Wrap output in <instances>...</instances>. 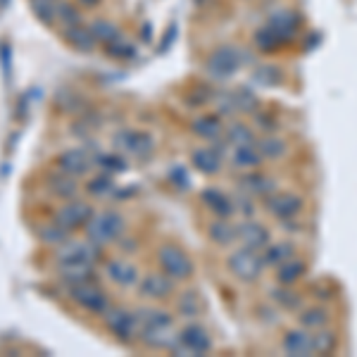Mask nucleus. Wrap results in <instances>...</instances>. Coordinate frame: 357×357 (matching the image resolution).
Returning <instances> with one entry per match:
<instances>
[{"mask_svg": "<svg viewBox=\"0 0 357 357\" xmlns=\"http://www.w3.org/2000/svg\"><path fill=\"white\" fill-rule=\"evenodd\" d=\"M224 141H227L231 148L248 146V143H255V134L250 131V126L236 122V124H231V126H227V129H224Z\"/></svg>", "mask_w": 357, "mask_h": 357, "instance_id": "29", "label": "nucleus"}, {"mask_svg": "<svg viewBox=\"0 0 357 357\" xmlns=\"http://www.w3.org/2000/svg\"><path fill=\"white\" fill-rule=\"evenodd\" d=\"M255 45L262 50V53H274V50L281 45V38L276 36L269 26H264V29H260V31L255 33Z\"/></svg>", "mask_w": 357, "mask_h": 357, "instance_id": "38", "label": "nucleus"}, {"mask_svg": "<svg viewBox=\"0 0 357 357\" xmlns=\"http://www.w3.org/2000/svg\"><path fill=\"white\" fill-rule=\"evenodd\" d=\"M55 22L67 26L82 24V15L77 13V8H72L69 3H55Z\"/></svg>", "mask_w": 357, "mask_h": 357, "instance_id": "36", "label": "nucleus"}, {"mask_svg": "<svg viewBox=\"0 0 357 357\" xmlns=\"http://www.w3.org/2000/svg\"><path fill=\"white\" fill-rule=\"evenodd\" d=\"M191 129H193V134L198 138H203V141H217V138L224 134V124L217 114H203V117L195 119Z\"/></svg>", "mask_w": 357, "mask_h": 357, "instance_id": "24", "label": "nucleus"}, {"mask_svg": "<svg viewBox=\"0 0 357 357\" xmlns=\"http://www.w3.org/2000/svg\"><path fill=\"white\" fill-rule=\"evenodd\" d=\"M207 234H210V238L215 241L217 245H231L234 241H238V231H236V227L229 222V217H220L217 222H212Z\"/></svg>", "mask_w": 357, "mask_h": 357, "instance_id": "27", "label": "nucleus"}, {"mask_svg": "<svg viewBox=\"0 0 357 357\" xmlns=\"http://www.w3.org/2000/svg\"><path fill=\"white\" fill-rule=\"evenodd\" d=\"M69 296L72 301L84 307L86 312H93V314H105V310L110 307V298L107 293L100 289L93 281H82V284H74L69 289Z\"/></svg>", "mask_w": 357, "mask_h": 357, "instance_id": "4", "label": "nucleus"}, {"mask_svg": "<svg viewBox=\"0 0 357 357\" xmlns=\"http://www.w3.org/2000/svg\"><path fill=\"white\" fill-rule=\"evenodd\" d=\"M105 324L119 341H134V336L141 333V321L138 314L129 312L124 307H107L105 310Z\"/></svg>", "mask_w": 357, "mask_h": 357, "instance_id": "5", "label": "nucleus"}, {"mask_svg": "<svg viewBox=\"0 0 357 357\" xmlns=\"http://www.w3.org/2000/svg\"><path fill=\"white\" fill-rule=\"evenodd\" d=\"M272 298L276 305H281L284 310H298L301 307V298L291 291V286H281V289L272 291Z\"/></svg>", "mask_w": 357, "mask_h": 357, "instance_id": "39", "label": "nucleus"}, {"mask_svg": "<svg viewBox=\"0 0 357 357\" xmlns=\"http://www.w3.org/2000/svg\"><path fill=\"white\" fill-rule=\"evenodd\" d=\"M234 100H236V110L238 112H255V107H257V96L252 93L250 89H245V86L234 91Z\"/></svg>", "mask_w": 357, "mask_h": 357, "instance_id": "37", "label": "nucleus"}, {"mask_svg": "<svg viewBox=\"0 0 357 357\" xmlns=\"http://www.w3.org/2000/svg\"><path fill=\"white\" fill-rule=\"evenodd\" d=\"M257 151L262 153V158H269V160H276L286 153V143L276 136H264L260 143H257Z\"/></svg>", "mask_w": 357, "mask_h": 357, "instance_id": "34", "label": "nucleus"}, {"mask_svg": "<svg viewBox=\"0 0 357 357\" xmlns=\"http://www.w3.org/2000/svg\"><path fill=\"white\" fill-rule=\"evenodd\" d=\"M107 55L114 57V60H131V57L136 55V48H134V43H129L122 33H119L114 41L107 43Z\"/></svg>", "mask_w": 357, "mask_h": 357, "instance_id": "33", "label": "nucleus"}, {"mask_svg": "<svg viewBox=\"0 0 357 357\" xmlns=\"http://www.w3.org/2000/svg\"><path fill=\"white\" fill-rule=\"evenodd\" d=\"M191 162H193L195 169L203 172V174H207V176L217 174V172L222 169V165H224L220 143H217V146H203V148H195L193 155H191Z\"/></svg>", "mask_w": 357, "mask_h": 357, "instance_id": "15", "label": "nucleus"}, {"mask_svg": "<svg viewBox=\"0 0 357 357\" xmlns=\"http://www.w3.org/2000/svg\"><path fill=\"white\" fill-rule=\"evenodd\" d=\"M200 198H203L207 210L217 217H231L234 210H236L234 198L231 195H227L224 191H220V188H205V191L200 193Z\"/></svg>", "mask_w": 357, "mask_h": 357, "instance_id": "18", "label": "nucleus"}, {"mask_svg": "<svg viewBox=\"0 0 357 357\" xmlns=\"http://www.w3.org/2000/svg\"><path fill=\"white\" fill-rule=\"evenodd\" d=\"M93 160L89 158V153L82 151V148H72V151H65L57 158V169L65 172L69 176H82L91 169Z\"/></svg>", "mask_w": 357, "mask_h": 357, "instance_id": "17", "label": "nucleus"}, {"mask_svg": "<svg viewBox=\"0 0 357 357\" xmlns=\"http://www.w3.org/2000/svg\"><path fill=\"white\" fill-rule=\"evenodd\" d=\"M122 231H124V217L114 210L96 212V215L91 217V222L86 224V236H89V241H93L98 245L114 243V241L122 236Z\"/></svg>", "mask_w": 357, "mask_h": 357, "instance_id": "1", "label": "nucleus"}, {"mask_svg": "<svg viewBox=\"0 0 357 357\" xmlns=\"http://www.w3.org/2000/svg\"><path fill=\"white\" fill-rule=\"evenodd\" d=\"M31 10L43 24H53L55 22V3L53 0H31Z\"/></svg>", "mask_w": 357, "mask_h": 357, "instance_id": "41", "label": "nucleus"}, {"mask_svg": "<svg viewBox=\"0 0 357 357\" xmlns=\"http://www.w3.org/2000/svg\"><path fill=\"white\" fill-rule=\"evenodd\" d=\"M267 26L281 38V43H289V41H293V38L298 36V29H301V17L293 13V10H276V13L269 17Z\"/></svg>", "mask_w": 357, "mask_h": 357, "instance_id": "13", "label": "nucleus"}, {"mask_svg": "<svg viewBox=\"0 0 357 357\" xmlns=\"http://www.w3.org/2000/svg\"><path fill=\"white\" fill-rule=\"evenodd\" d=\"M293 255H296V245L291 241H272L262 250V262L264 267H279L281 262H286Z\"/></svg>", "mask_w": 357, "mask_h": 357, "instance_id": "23", "label": "nucleus"}, {"mask_svg": "<svg viewBox=\"0 0 357 357\" xmlns=\"http://www.w3.org/2000/svg\"><path fill=\"white\" fill-rule=\"evenodd\" d=\"M79 3L86 5V8H96V5L100 3V0H79Z\"/></svg>", "mask_w": 357, "mask_h": 357, "instance_id": "48", "label": "nucleus"}, {"mask_svg": "<svg viewBox=\"0 0 357 357\" xmlns=\"http://www.w3.org/2000/svg\"><path fill=\"white\" fill-rule=\"evenodd\" d=\"M305 274H307V264L296 255L276 267V281H279V286H296Z\"/></svg>", "mask_w": 357, "mask_h": 357, "instance_id": "21", "label": "nucleus"}, {"mask_svg": "<svg viewBox=\"0 0 357 357\" xmlns=\"http://www.w3.org/2000/svg\"><path fill=\"white\" fill-rule=\"evenodd\" d=\"M143 38H146V41H148V38H151V26L143 29Z\"/></svg>", "mask_w": 357, "mask_h": 357, "instance_id": "49", "label": "nucleus"}, {"mask_svg": "<svg viewBox=\"0 0 357 357\" xmlns=\"http://www.w3.org/2000/svg\"><path fill=\"white\" fill-rule=\"evenodd\" d=\"M48 188L53 191V195H57V198H67V200H72L74 195L79 193V186H77V181H74V176L65 174V172L50 176Z\"/></svg>", "mask_w": 357, "mask_h": 357, "instance_id": "28", "label": "nucleus"}, {"mask_svg": "<svg viewBox=\"0 0 357 357\" xmlns=\"http://www.w3.org/2000/svg\"><path fill=\"white\" fill-rule=\"evenodd\" d=\"M236 231H238V241L241 245L245 248H252V250L262 252L264 248H267L269 243H272V236H269V229L262 227L260 222H255L250 217V220H243L236 227Z\"/></svg>", "mask_w": 357, "mask_h": 357, "instance_id": "11", "label": "nucleus"}, {"mask_svg": "<svg viewBox=\"0 0 357 357\" xmlns=\"http://www.w3.org/2000/svg\"><path fill=\"white\" fill-rule=\"evenodd\" d=\"M0 5H5V0H0Z\"/></svg>", "mask_w": 357, "mask_h": 357, "instance_id": "50", "label": "nucleus"}, {"mask_svg": "<svg viewBox=\"0 0 357 357\" xmlns=\"http://www.w3.org/2000/svg\"><path fill=\"white\" fill-rule=\"evenodd\" d=\"M281 348H284L286 355L293 357H310L314 355V343H312V333L310 329H291L281 341Z\"/></svg>", "mask_w": 357, "mask_h": 357, "instance_id": "14", "label": "nucleus"}, {"mask_svg": "<svg viewBox=\"0 0 357 357\" xmlns=\"http://www.w3.org/2000/svg\"><path fill=\"white\" fill-rule=\"evenodd\" d=\"M241 62H243V55L238 53L231 45H222L215 53L207 57V74H212L215 79H229L238 72Z\"/></svg>", "mask_w": 357, "mask_h": 357, "instance_id": "6", "label": "nucleus"}, {"mask_svg": "<svg viewBox=\"0 0 357 357\" xmlns=\"http://www.w3.org/2000/svg\"><path fill=\"white\" fill-rule=\"evenodd\" d=\"M227 267L236 279L243 281V284H252V281L260 279L264 262H262V252L252 250V248L241 245L238 250H234L227 260Z\"/></svg>", "mask_w": 357, "mask_h": 357, "instance_id": "2", "label": "nucleus"}, {"mask_svg": "<svg viewBox=\"0 0 357 357\" xmlns=\"http://www.w3.org/2000/svg\"><path fill=\"white\" fill-rule=\"evenodd\" d=\"M312 343H314V355H331L338 348V336L331 329H317L312 333Z\"/></svg>", "mask_w": 357, "mask_h": 357, "instance_id": "30", "label": "nucleus"}, {"mask_svg": "<svg viewBox=\"0 0 357 357\" xmlns=\"http://www.w3.org/2000/svg\"><path fill=\"white\" fill-rule=\"evenodd\" d=\"M172 350H174V353H186V355H203L212 350V338L205 326L188 324L186 329L178 333L176 345Z\"/></svg>", "mask_w": 357, "mask_h": 357, "instance_id": "7", "label": "nucleus"}, {"mask_svg": "<svg viewBox=\"0 0 357 357\" xmlns=\"http://www.w3.org/2000/svg\"><path fill=\"white\" fill-rule=\"evenodd\" d=\"M158 262H160V269L172 276L174 281H183V279H191L193 274V262L191 257H188L186 250H181L178 245H172L167 243L160 248L158 252Z\"/></svg>", "mask_w": 357, "mask_h": 357, "instance_id": "3", "label": "nucleus"}, {"mask_svg": "<svg viewBox=\"0 0 357 357\" xmlns=\"http://www.w3.org/2000/svg\"><path fill=\"white\" fill-rule=\"evenodd\" d=\"M231 165L241 172H252L262 165V153L257 151L255 143H248V146H236L231 153Z\"/></svg>", "mask_w": 357, "mask_h": 357, "instance_id": "22", "label": "nucleus"}, {"mask_svg": "<svg viewBox=\"0 0 357 357\" xmlns=\"http://www.w3.org/2000/svg\"><path fill=\"white\" fill-rule=\"evenodd\" d=\"M98 165H100L107 174H119V172L126 169V160L119 158V155H100V158H98Z\"/></svg>", "mask_w": 357, "mask_h": 357, "instance_id": "42", "label": "nucleus"}, {"mask_svg": "<svg viewBox=\"0 0 357 357\" xmlns=\"http://www.w3.org/2000/svg\"><path fill=\"white\" fill-rule=\"evenodd\" d=\"M217 112L229 117V114H236V100H234V91H224V93L217 96Z\"/></svg>", "mask_w": 357, "mask_h": 357, "instance_id": "44", "label": "nucleus"}, {"mask_svg": "<svg viewBox=\"0 0 357 357\" xmlns=\"http://www.w3.org/2000/svg\"><path fill=\"white\" fill-rule=\"evenodd\" d=\"M203 305H200V298L195 293H186V296L178 298V312H181L186 319H193V317L200 314Z\"/></svg>", "mask_w": 357, "mask_h": 357, "instance_id": "40", "label": "nucleus"}, {"mask_svg": "<svg viewBox=\"0 0 357 357\" xmlns=\"http://www.w3.org/2000/svg\"><path fill=\"white\" fill-rule=\"evenodd\" d=\"M234 205H236V210L243 215V220H250V217L255 215V205L250 203V198H236Z\"/></svg>", "mask_w": 357, "mask_h": 357, "instance_id": "46", "label": "nucleus"}, {"mask_svg": "<svg viewBox=\"0 0 357 357\" xmlns=\"http://www.w3.org/2000/svg\"><path fill=\"white\" fill-rule=\"evenodd\" d=\"M91 31H93V36H96V41H102V43H110L114 41V38L119 36V29L112 24V22H107V20H96L93 24L89 26Z\"/></svg>", "mask_w": 357, "mask_h": 357, "instance_id": "35", "label": "nucleus"}, {"mask_svg": "<svg viewBox=\"0 0 357 357\" xmlns=\"http://www.w3.org/2000/svg\"><path fill=\"white\" fill-rule=\"evenodd\" d=\"M136 314H138V321H141V329H172V326H174L172 314H167L165 310L146 307Z\"/></svg>", "mask_w": 357, "mask_h": 357, "instance_id": "26", "label": "nucleus"}, {"mask_svg": "<svg viewBox=\"0 0 357 357\" xmlns=\"http://www.w3.org/2000/svg\"><path fill=\"white\" fill-rule=\"evenodd\" d=\"M93 215H96V212H93V207H91L89 203H84V200H72V203H65L60 210H57L55 222L62 224L67 231H74V229L86 227Z\"/></svg>", "mask_w": 357, "mask_h": 357, "instance_id": "9", "label": "nucleus"}, {"mask_svg": "<svg viewBox=\"0 0 357 357\" xmlns=\"http://www.w3.org/2000/svg\"><path fill=\"white\" fill-rule=\"evenodd\" d=\"M67 43L72 45L74 50H79V53H91V50L96 48V36L89 26L74 24V26H67Z\"/></svg>", "mask_w": 357, "mask_h": 357, "instance_id": "25", "label": "nucleus"}, {"mask_svg": "<svg viewBox=\"0 0 357 357\" xmlns=\"http://www.w3.org/2000/svg\"><path fill=\"white\" fill-rule=\"evenodd\" d=\"M114 146H117V151L131 155V158H146L153 153V138L143 131L124 129L114 136Z\"/></svg>", "mask_w": 357, "mask_h": 357, "instance_id": "10", "label": "nucleus"}, {"mask_svg": "<svg viewBox=\"0 0 357 357\" xmlns=\"http://www.w3.org/2000/svg\"><path fill=\"white\" fill-rule=\"evenodd\" d=\"M264 207L269 210V215L279 222H293L303 210V198L296 193H272L267 195Z\"/></svg>", "mask_w": 357, "mask_h": 357, "instance_id": "8", "label": "nucleus"}, {"mask_svg": "<svg viewBox=\"0 0 357 357\" xmlns=\"http://www.w3.org/2000/svg\"><path fill=\"white\" fill-rule=\"evenodd\" d=\"M238 186H241V191H243V193H248V195H262V198L272 195V191H274V181H272V178L260 174L257 169L245 172V174L238 178Z\"/></svg>", "mask_w": 357, "mask_h": 357, "instance_id": "19", "label": "nucleus"}, {"mask_svg": "<svg viewBox=\"0 0 357 357\" xmlns=\"http://www.w3.org/2000/svg\"><path fill=\"white\" fill-rule=\"evenodd\" d=\"M105 274L110 276L112 284L122 286V289H129V286H138V281H141L136 264H131L129 260H122V257H117V260L107 262L105 264Z\"/></svg>", "mask_w": 357, "mask_h": 357, "instance_id": "16", "label": "nucleus"}, {"mask_svg": "<svg viewBox=\"0 0 357 357\" xmlns=\"http://www.w3.org/2000/svg\"><path fill=\"white\" fill-rule=\"evenodd\" d=\"M57 272H60L62 281L74 286V284H82V281H91V276H93V264L82 262V260H65V262H57Z\"/></svg>", "mask_w": 357, "mask_h": 357, "instance_id": "20", "label": "nucleus"}, {"mask_svg": "<svg viewBox=\"0 0 357 357\" xmlns=\"http://www.w3.org/2000/svg\"><path fill=\"white\" fill-rule=\"evenodd\" d=\"M298 319H301V324L305 329L317 331V329H324V326L329 324V312H326L324 307H307V310H303Z\"/></svg>", "mask_w": 357, "mask_h": 357, "instance_id": "31", "label": "nucleus"}, {"mask_svg": "<svg viewBox=\"0 0 357 357\" xmlns=\"http://www.w3.org/2000/svg\"><path fill=\"white\" fill-rule=\"evenodd\" d=\"M174 291V279L172 276L162 274H148L138 281V293L148 301H165V298L172 296Z\"/></svg>", "mask_w": 357, "mask_h": 357, "instance_id": "12", "label": "nucleus"}, {"mask_svg": "<svg viewBox=\"0 0 357 357\" xmlns=\"http://www.w3.org/2000/svg\"><path fill=\"white\" fill-rule=\"evenodd\" d=\"M112 188H114V183H112L110 174H100V176H96L89 181V193L91 195H107Z\"/></svg>", "mask_w": 357, "mask_h": 357, "instance_id": "43", "label": "nucleus"}, {"mask_svg": "<svg viewBox=\"0 0 357 357\" xmlns=\"http://www.w3.org/2000/svg\"><path fill=\"white\" fill-rule=\"evenodd\" d=\"M67 229L62 227V224H57V222H50V224H45V227L38 229V238L43 241L45 245H62V243H67Z\"/></svg>", "mask_w": 357, "mask_h": 357, "instance_id": "32", "label": "nucleus"}, {"mask_svg": "<svg viewBox=\"0 0 357 357\" xmlns=\"http://www.w3.org/2000/svg\"><path fill=\"white\" fill-rule=\"evenodd\" d=\"M255 82H260L262 86H274L281 82V72L276 67H260L255 72Z\"/></svg>", "mask_w": 357, "mask_h": 357, "instance_id": "45", "label": "nucleus"}, {"mask_svg": "<svg viewBox=\"0 0 357 357\" xmlns=\"http://www.w3.org/2000/svg\"><path fill=\"white\" fill-rule=\"evenodd\" d=\"M257 124H260V129L264 131H274L276 126H279L276 117H272V114H257Z\"/></svg>", "mask_w": 357, "mask_h": 357, "instance_id": "47", "label": "nucleus"}]
</instances>
